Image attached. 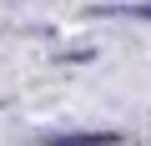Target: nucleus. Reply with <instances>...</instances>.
<instances>
[{
    "instance_id": "nucleus-2",
    "label": "nucleus",
    "mask_w": 151,
    "mask_h": 146,
    "mask_svg": "<svg viewBox=\"0 0 151 146\" xmlns=\"http://www.w3.org/2000/svg\"><path fill=\"white\" fill-rule=\"evenodd\" d=\"M101 15H136V20H151V5H106Z\"/></svg>"
},
{
    "instance_id": "nucleus-1",
    "label": "nucleus",
    "mask_w": 151,
    "mask_h": 146,
    "mask_svg": "<svg viewBox=\"0 0 151 146\" xmlns=\"http://www.w3.org/2000/svg\"><path fill=\"white\" fill-rule=\"evenodd\" d=\"M121 136L116 131H60V136H45V146H116Z\"/></svg>"
}]
</instances>
